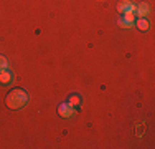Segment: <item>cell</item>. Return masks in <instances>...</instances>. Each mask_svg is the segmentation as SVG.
I'll use <instances>...</instances> for the list:
<instances>
[{
	"instance_id": "obj_3",
	"label": "cell",
	"mask_w": 155,
	"mask_h": 149,
	"mask_svg": "<svg viewBox=\"0 0 155 149\" xmlns=\"http://www.w3.org/2000/svg\"><path fill=\"white\" fill-rule=\"evenodd\" d=\"M149 10H150V7H149V3H145V2H140L135 5V15H137L139 18H145L147 15H149Z\"/></svg>"
},
{
	"instance_id": "obj_1",
	"label": "cell",
	"mask_w": 155,
	"mask_h": 149,
	"mask_svg": "<svg viewBox=\"0 0 155 149\" xmlns=\"http://www.w3.org/2000/svg\"><path fill=\"white\" fill-rule=\"evenodd\" d=\"M28 103V93L21 88H13L5 96V104L8 109H21Z\"/></svg>"
},
{
	"instance_id": "obj_8",
	"label": "cell",
	"mask_w": 155,
	"mask_h": 149,
	"mask_svg": "<svg viewBox=\"0 0 155 149\" xmlns=\"http://www.w3.org/2000/svg\"><path fill=\"white\" fill-rule=\"evenodd\" d=\"M122 18H124L125 22H129V23H134V20H135V12H132V10H127V12H124Z\"/></svg>"
},
{
	"instance_id": "obj_5",
	"label": "cell",
	"mask_w": 155,
	"mask_h": 149,
	"mask_svg": "<svg viewBox=\"0 0 155 149\" xmlns=\"http://www.w3.org/2000/svg\"><path fill=\"white\" fill-rule=\"evenodd\" d=\"M12 81V73L8 70H0V85H8Z\"/></svg>"
},
{
	"instance_id": "obj_4",
	"label": "cell",
	"mask_w": 155,
	"mask_h": 149,
	"mask_svg": "<svg viewBox=\"0 0 155 149\" xmlns=\"http://www.w3.org/2000/svg\"><path fill=\"white\" fill-rule=\"evenodd\" d=\"M127 10L135 12V3H132L130 0H120V2L117 3V12L124 13V12H127Z\"/></svg>"
},
{
	"instance_id": "obj_6",
	"label": "cell",
	"mask_w": 155,
	"mask_h": 149,
	"mask_svg": "<svg viewBox=\"0 0 155 149\" xmlns=\"http://www.w3.org/2000/svg\"><path fill=\"white\" fill-rule=\"evenodd\" d=\"M135 25H137V28L140 30V32H147V30H149V27H150L149 22H147V18H139Z\"/></svg>"
},
{
	"instance_id": "obj_9",
	"label": "cell",
	"mask_w": 155,
	"mask_h": 149,
	"mask_svg": "<svg viewBox=\"0 0 155 149\" xmlns=\"http://www.w3.org/2000/svg\"><path fill=\"white\" fill-rule=\"evenodd\" d=\"M117 23H119V27H120V28H130V27H132V23H129V22H125L122 17H120L119 20H117Z\"/></svg>"
},
{
	"instance_id": "obj_2",
	"label": "cell",
	"mask_w": 155,
	"mask_h": 149,
	"mask_svg": "<svg viewBox=\"0 0 155 149\" xmlns=\"http://www.w3.org/2000/svg\"><path fill=\"white\" fill-rule=\"evenodd\" d=\"M73 113H74V108L69 103H61L60 106H58V114H60L61 118H71Z\"/></svg>"
},
{
	"instance_id": "obj_10",
	"label": "cell",
	"mask_w": 155,
	"mask_h": 149,
	"mask_svg": "<svg viewBox=\"0 0 155 149\" xmlns=\"http://www.w3.org/2000/svg\"><path fill=\"white\" fill-rule=\"evenodd\" d=\"M7 66H8V61H7V58L3 57V55H0V70H7Z\"/></svg>"
},
{
	"instance_id": "obj_7",
	"label": "cell",
	"mask_w": 155,
	"mask_h": 149,
	"mask_svg": "<svg viewBox=\"0 0 155 149\" xmlns=\"http://www.w3.org/2000/svg\"><path fill=\"white\" fill-rule=\"evenodd\" d=\"M68 103L71 104L73 108H78V106H81V98H79V95H71L68 98Z\"/></svg>"
}]
</instances>
